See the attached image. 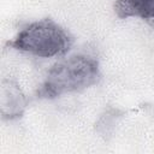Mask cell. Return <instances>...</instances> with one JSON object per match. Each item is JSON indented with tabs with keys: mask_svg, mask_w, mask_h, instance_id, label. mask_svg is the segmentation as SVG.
Here are the masks:
<instances>
[{
	"mask_svg": "<svg viewBox=\"0 0 154 154\" xmlns=\"http://www.w3.org/2000/svg\"><path fill=\"white\" fill-rule=\"evenodd\" d=\"M99 78L100 69L95 58L84 54L72 55L52 66L37 90V97L55 99L64 94L81 91L96 84Z\"/></svg>",
	"mask_w": 154,
	"mask_h": 154,
	"instance_id": "1",
	"label": "cell"
},
{
	"mask_svg": "<svg viewBox=\"0 0 154 154\" xmlns=\"http://www.w3.org/2000/svg\"><path fill=\"white\" fill-rule=\"evenodd\" d=\"M72 45V37L53 19L45 18L23 28L8 46L41 58L65 54Z\"/></svg>",
	"mask_w": 154,
	"mask_h": 154,
	"instance_id": "2",
	"label": "cell"
},
{
	"mask_svg": "<svg viewBox=\"0 0 154 154\" xmlns=\"http://www.w3.org/2000/svg\"><path fill=\"white\" fill-rule=\"evenodd\" d=\"M114 12L119 18H154V0H116Z\"/></svg>",
	"mask_w": 154,
	"mask_h": 154,
	"instance_id": "3",
	"label": "cell"
}]
</instances>
